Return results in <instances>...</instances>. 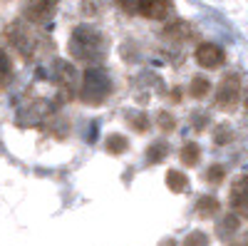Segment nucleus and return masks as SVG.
<instances>
[{"label": "nucleus", "mask_w": 248, "mask_h": 246, "mask_svg": "<svg viewBox=\"0 0 248 246\" xmlns=\"http://www.w3.org/2000/svg\"><path fill=\"white\" fill-rule=\"evenodd\" d=\"M70 55L82 63H97L105 55V37L90 25H79L70 37Z\"/></svg>", "instance_id": "1"}, {"label": "nucleus", "mask_w": 248, "mask_h": 246, "mask_svg": "<svg viewBox=\"0 0 248 246\" xmlns=\"http://www.w3.org/2000/svg\"><path fill=\"white\" fill-rule=\"evenodd\" d=\"M112 92V80L102 67H90L82 77V99L90 105H99L105 102Z\"/></svg>", "instance_id": "2"}, {"label": "nucleus", "mask_w": 248, "mask_h": 246, "mask_svg": "<svg viewBox=\"0 0 248 246\" xmlns=\"http://www.w3.org/2000/svg\"><path fill=\"white\" fill-rule=\"evenodd\" d=\"M124 10L137 13L149 20H164L171 10V0H122Z\"/></svg>", "instance_id": "3"}, {"label": "nucleus", "mask_w": 248, "mask_h": 246, "mask_svg": "<svg viewBox=\"0 0 248 246\" xmlns=\"http://www.w3.org/2000/svg\"><path fill=\"white\" fill-rule=\"evenodd\" d=\"M238 95H241V80L238 75H226L221 80V85L216 87V102L221 107H233L238 102Z\"/></svg>", "instance_id": "4"}, {"label": "nucleus", "mask_w": 248, "mask_h": 246, "mask_svg": "<svg viewBox=\"0 0 248 246\" xmlns=\"http://www.w3.org/2000/svg\"><path fill=\"white\" fill-rule=\"evenodd\" d=\"M223 60H226V52L214 45V43H201L196 48V63L206 70H214V67H221L223 65Z\"/></svg>", "instance_id": "5"}, {"label": "nucleus", "mask_w": 248, "mask_h": 246, "mask_svg": "<svg viewBox=\"0 0 248 246\" xmlns=\"http://www.w3.org/2000/svg\"><path fill=\"white\" fill-rule=\"evenodd\" d=\"M231 209L248 219V174H241L231 187Z\"/></svg>", "instance_id": "6"}, {"label": "nucleus", "mask_w": 248, "mask_h": 246, "mask_svg": "<svg viewBox=\"0 0 248 246\" xmlns=\"http://www.w3.org/2000/svg\"><path fill=\"white\" fill-rule=\"evenodd\" d=\"M60 0H28L25 5V13L30 20H35V23H45V20L55 13Z\"/></svg>", "instance_id": "7"}, {"label": "nucleus", "mask_w": 248, "mask_h": 246, "mask_svg": "<svg viewBox=\"0 0 248 246\" xmlns=\"http://www.w3.org/2000/svg\"><path fill=\"white\" fill-rule=\"evenodd\" d=\"M55 67H57V75H55L57 82H62V87H72V85H75V80H77L75 67L67 65V63H57Z\"/></svg>", "instance_id": "8"}, {"label": "nucleus", "mask_w": 248, "mask_h": 246, "mask_svg": "<svg viewBox=\"0 0 248 246\" xmlns=\"http://www.w3.org/2000/svg\"><path fill=\"white\" fill-rule=\"evenodd\" d=\"M186 184H189V179H186L184 172H179V169H169V172H167V187H169L171 192H184Z\"/></svg>", "instance_id": "9"}, {"label": "nucleus", "mask_w": 248, "mask_h": 246, "mask_svg": "<svg viewBox=\"0 0 248 246\" xmlns=\"http://www.w3.org/2000/svg\"><path fill=\"white\" fill-rule=\"evenodd\" d=\"M196 212H199V216H214L216 212H218V201L214 199V197H201L199 201H196Z\"/></svg>", "instance_id": "10"}, {"label": "nucleus", "mask_w": 248, "mask_h": 246, "mask_svg": "<svg viewBox=\"0 0 248 246\" xmlns=\"http://www.w3.org/2000/svg\"><path fill=\"white\" fill-rule=\"evenodd\" d=\"M199 159H201V149H199V145L189 142V145H184V147H181V162H184V164L194 167V164H199Z\"/></svg>", "instance_id": "11"}, {"label": "nucleus", "mask_w": 248, "mask_h": 246, "mask_svg": "<svg viewBox=\"0 0 248 246\" xmlns=\"http://www.w3.org/2000/svg\"><path fill=\"white\" fill-rule=\"evenodd\" d=\"M127 145H129V142L124 139L122 134H112V137L107 139V149H109L112 154H122L124 149H127Z\"/></svg>", "instance_id": "12"}, {"label": "nucleus", "mask_w": 248, "mask_h": 246, "mask_svg": "<svg viewBox=\"0 0 248 246\" xmlns=\"http://www.w3.org/2000/svg\"><path fill=\"white\" fill-rule=\"evenodd\" d=\"M164 154H167V145H164V142H156V145H152V147H149L147 159H149V164H156V162H161V159H164Z\"/></svg>", "instance_id": "13"}, {"label": "nucleus", "mask_w": 248, "mask_h": 246, "mask_svg": "<svg viewBox=\"0 0 248 246\" xmlns=\"http://www.w3.org/2000/svg\"><path fill=\"white\" fill-rule=\"evenodd\" d=\"M184 246H209V236H206L203 231H191L189 236H186Z\"/></svg>", "instance_id": "14"}, {"label": "nucleus", "mask_w": 248, "mask_h": 246, "mask_svg": "<svg viewBox=\"0 0 248 246\" xmlns=\"http://www.w3.org/2000/svg\"><path fill=\"white\" fill-rule=\"evenodd\" d=\"M209 90H211V85H209V80H203V77H196L191 82V95L194 97H203Z\"/></svg>", "instance_id": "15"}, {"label": "nucleus", "mask_w": 248, "mask_h": 246, "mask_svg": "<svg viewBox=\"0 0 248 246\" xmlns=\"http://www.w3.org/2000/svg\"><path fill=\"white\" fill-rule=\"evenodd\" d=\"M214 139H216V145H226V142L231 139V130L226 127V125H221L218 130H216V134H214Z\"/></svg>", "instance_id": "16"}, {"label": "nucleus", "mask_w": 248, "mask_h": 246, "mask_svg": "<svg viewBox=\"0 0 248 246\" xmlns=\"http://www.w3.org/2000/svg\"><path fill=\"white\" fill-rule=\"evenodd\" d=\"M223 179V167L221 164H216V167L209 169V174H206V181H211V184H218Z\"/></svg>", "instance_id": "17"}, {"label": "nucleus", "mask_w": 248, "mask_h": 246, "mask_svg": "<svg viewBox=\"0 0 248 246\" xmlns=\"http://www.w3.org/2000/svg\"><path fill=\"white\" fill-rule=\"evenodd\" d=\"M8 72H10V60L5 52H0V80H5Z\"/></svg>", "instance_id": "18"}, {"label": "nucleus", "mask_w": 248, "mask_h": 246, "mask_svg": "<svg viewBox=\"0 0 248 246\" xmlns=\"http://www.w3.org/2000/svg\"><path fill=\"white\" fill-rule=\"evenodd\" d=\"M159 122H161V127H169V130L174 127V117H169L167 112H164V115L159 117Z\"/></svg>", "instance_id": "19"}, {"label": "nucleus", "mask_w": 248, "mask_h": 246, "mask_svg": "<svg viewBox=\"0 0 248 246\" xmlns=\"http://www.w3.org/2000/svg\"><path fill=\"white\" fill-rule=\"evenodd\" d=\"M246 110H248V92H246Z\"/></svg>", "instance_id": "20"}, {"label": "nucleus", "mask_w": 248, "mask_h": 246, "mask_svg": "<svg viewBox=\"0 0 248 246\" xmlns=\"http://www.w3.org/2000/svg\"><path fill=\"white\" fill-rule=\"evenodd\" d=\"M246 246H248V241H246Z\"/></svg>", "instance_id": "21"}]
</instances>
